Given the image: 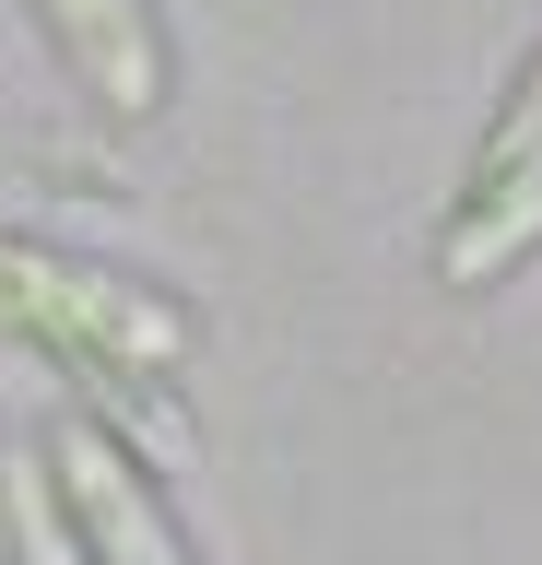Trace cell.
<instances>
[{
	"instance_id": "cell-1",
	"label": "cell",
	"mask_w": 542,
	"mask_h": 565,
	"mask_svg": "<svg viewBox=\"0 0 542 565\" xmlns=\"http://www.w3.org/2000/svg\"><path fill=\"white\" fill-rule=\"evenodd\" d=\"M0 330L72 353V365H107V377H178L189 365V318L166 295L95 271V259H60L36 236H0Z\"/></svg>"
},
{
	"instance_id": "cell-2",
	"label": "cell",
	"mask_w": 542,
	"mask_h": 565,
	"mask_svg": "<svg viewBox=\"0 0 542 565\" xmlns=\"http://www.w3.org/2000/svg\"><path fill=\"white\" fill-rule=\"evenodd\" d=\"M47 494L83 530V565H189V542L166 530L153 483L130 471V448H118L107 424H60L47 436Z\"/></svg>"
},
{
	"instance_id": "cell-3",
	"label": "cell",
	"mask_w": 542,
	"mask_h": 565,
	"mask_svg": "<svg viewBox=\"0 0 542 565\" xmlns=\"http://www.w3.org/2000/svg\"><path fill=\"white\" fill-rule=\"evenodd\" d=\"M47 24L72 47V71L95 83L107 118H153L166 106V35H153V0H47Z\"/></svg>"
},
{
	"instance_id": "cell-4",
	"label": "cell",
	"mask_w": 542,
	"mask_h": 565,
	"mask_svg": "<svg viewBox=\"0 0 542 565\" xmlns=\"http://www.w3.org/2000/svg\"><path fill=\"white\" fill-rule=\"evenodd\" d=\"M531 236H542V166L507 177V189H471V212L436 236V282H460V295H471V282H496Z\"/></svg>"
},
{
	"instance_id": "cell-5",
	"label": "cell",
	"mask_w": 542,
	"mask_h": 565,
	"mask_svg": "<svg viewBox=\"0 0 542 565\" xmlns=\"http://www.w3.org/2000/svg\"><path fill=\"white\" fill-rule=\"evenodd\" d=\"M0 507H12L24 565H83V530L60 519V494H47V459H12V471H0Z\"/></svg>"
},
{
	"instance_id": "cell-6",
	"label": "cell",
	"mask_w": 542,
	"mask_h": 565,
	"mask_svg": "<svg viewBox=\"0 0 542 565\" xmlns=\"http://www.w3.org/2000/svg\"><path fill=\"white\" fill-rule=\"evenodd\" d=\"M542 166V60L519 71V95H507V118L483 130V166H471V189H507V177Z\"/></svg>"
}]
</instances>
